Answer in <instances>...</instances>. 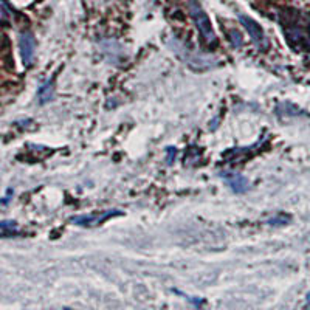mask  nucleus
<instances>
[{
	"label": "nucleus",
	"mask_w": 310,
	"mask_h": 310,
	"mask_svg": "<svg viewBox=\"0 0 310 310\" xmlns=\"http://www.w3.org/2000/svg\"><path fill=\"white\" fill-rule=\"evenodd\" d=\"M16 228V222L13 220H8V222H0V231H4V232H10L11 229Z\"/></svg>",
	"instance_id": "9"
},
{
	"label": "nucleus",
	"mask_w": 310,
	"mask_h": 310,
	"mask_svg": "<svg viewBox=\"0 0 310 310\" xmlns=\"http://www.w3.org/2000/svg\"><path fill=\"white\" fill-rule=\"evenodd\" d=\"M308 299H310V295H308Z\"/></svg>",
	"instance_id": "12"
},
{
	"label": "nucleus",
	"mask_w": 310,
	"mask_h": 310,
	"mask_svg": "<svg viewBox=\"0 0 310 310\" xmlns=\"http://www.w3.org/2000/svg\"><path fill=\"white\" fill-rule=\"evenodd\" d=\"M275 222H281V225H282V223H287V222H289V217H287V216H279V217H273V219L268 220L270 225H275Z\"/></svg>",
	"instance_id": "10"
},
{
	"label": "nucleus",
	"mask_w": 310,
	"mask_h": 310,
	"mask_svg": "<svg viewBox=\"0 0 310 310\" xmlns=\"http://www.w3.org/2000/svg\"><path fill=\"white\" fill-rule=\"evenodd\" d=\"M308 41H310V39H308Z\"/></svg>",
	"instance_id": "13"
},
{
	"label": "nucleus",
	"mask_w": 310,
	"mask_h": 310,
	"mask_svg": "<svg viewBox=\"0 0 310 310\" xmlns=\"http://www.w3.org/2000/svg\"><path fill=\"white\" fill-rule=\"evenodd\" d=\"M53 99V83H45L41 89H39V101L41 104H47Z\"/></svg>",
	"instance_id": "6"
},
{
	"label": "nucleus",
	"mask_w": 310,
	"mask_h": 310,
	"mask_svg": "<svg viewBox=\"0 0 310 310\" xmlns=\"http://www.w3.org/2000/svg\"><path fill=\"white\" fill-rule=\"evenodd\" d=\"M19 47H20V55L22 61L25 65H31L34 59V50H36V41L34 36L30 31H23L19 37Z\"/></svg>",
	"instance_id": "4"
},
{
	"label": "nucleus",
	"mask_w": 310,
	"mask_h": 310,
	"mask_svg": "<svg viewBox=\"0 0 310 310\" xmlns=\"http://www.w3.org/2000/svg\"><path fill=\"white\" fill-rule=\"evenodd\" d=\"M189 13L197 25V30L202 36V41L206 44V45H214L217 42L216 39V33L213 30V25L206 16V13L203 11V8L199 5L197 0H189Z\"/></svg>",
	"instance_id": "1"
},
{
	"label": "nucleus",
	"mask_w": 310,
	"mask_h": 310,
	"mask_svg": "<svg viewBox=\"0 0 310 310\" xmlns=\"http://www.w3.org/2000/svg\"><path fill=\"white\" fill-rule=\"evenodd\" d=\"M172 157H174V147H169V162H172Z\"/></svg>",
	"instance_id": "11"
},
{
	"label": "nucleus",
	"mask_w": 310,
	"mask_h": 310,
	"mask_svg": "<svg viewBox=\"0 0 310 310\" xmlns=\"http://www.w3.org/2000/svg\"><path fill=\"white\" fill-rule=\"evenodd\" d=\"M121 211L118 210H109L104 213H95V214H86V216H76L71 219V222L74 225H81V226H95L99 223H104L107 219L113 217V216H120Z\"/></svg>",
	"instance_id": "3"
},
{
	"label": "nucleus",
	"mask_w": 310,
	"mask_h": 310,
	"mask_svg": "<svg viewBox=\"0 0 310 310\" xmlns=\"http://www.w3.org/2000/svg\"><path fill=\"white\" fill-rule=\"evenodd\" d=\"M229 42L232 44V47L239 48L242 45V36L239 34V31H229Z\"/></svg>",
	"instance_id": "7"
},
{
	"label": "nucleus",
	"mask_w": 310,
	"mask_h": 310,
	"mask_svg": "<svg viewBox=\"0 0 310 310\" xmlns=\"http://www.w3.org/2000/svg\"><path fill=\"white\" fill-rule=\"evenodd\" d=\"M223 178L226 180V183L231 186V189L235 192H245L248 189V182L241 174H226V175H223Z\"/></svg>",
	"instance_id": "5"
},
{
	"label": "nucleus",
	"mask_w": 310,
	"mask_h": 310,
	"mask_svg": "<svg viewBox=\"0 0 310 310\" xmlns=\"http://www.w3.org/2000/svg\"><path fill=\"white\" fill-rule=\"evenodd\" d=\"M239 20H241V23L245 27V30L248 31V34L251 36V41L254 42V45H256L261 51L267 50V48H268V39H267L264 30L261 28V25H257L256 20H253L251 17H248V16H245V14H239Z\"/></svg>",
	"instance_id": "2"
},
{
	"label": "nucleus",
	"mask_w": 310,
	"mask_h": 310,
	"mask_svg": "<svg viewBox=\"0 0 310 310\" xmlns=\"http://www.w3.org/2000/svg\"><path fill=\"white\" fill-rule=\"evenodd\" d=\"M10 8L7 7V4L4 0H0V22H7L10 19Z\"/></svg>",
	"instance_id": "8"
}]
</instances>
